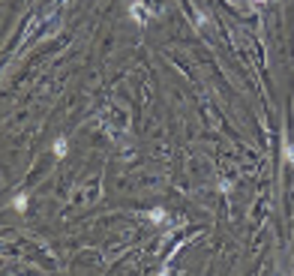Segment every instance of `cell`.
Returning <instances> with one entry per match:
<instances>
[{
    "instance_id": "4",
    "label": "cell",
    "mask_w": 294,
    "mask_h": 276,
    "mask_svg": "<svg viewBox=\"0 0 294 276\" xmlns=\"http://www.w3.org/2000/svg\"><path fill=\"white\" fill-rule=\"evenodd\" d=\"M162 216H165V210H162V207H156V210L150 213V219H162Z\"/></svg>"
},
{
    "instance_id": "3",
    "label": "cell",
    "mask_w": 294,
    "mask_h": 276,
    "mask_svg": "<svg viewBox=\"0 0 294 276\" xmlns=\"http://www.w3.org/2000/svg\"><path fill=\"white\" fill-rule=\"evenodd\" d=\"M282 162L294 168V144H291L288 138H282Z\"/></svg>"
},
{
    "instance_id": "1",
    "label": "cell",
    "mask_w": 294,
    "mask_h": 276,
    "mask_svg": "<svg viewBox=\"0 0 294 276\" xmlns=\"http://www.w3.org/2000/svg\"><path fill=\"white\" fill-rule=\"evenodd\" d=\"M9 207H12L15 213H27V207H30V195H27V192H18L12 201H9Z\"/></svg>"
},
{
    "instance_id": "5",
    "label": "cell",
    "mask_w": 294,
    "mask_h": 276,
    "mask_svg": "<svg viewBox=\"0 0 294 276\" xmlns=\"http://www.w3.org/2000/svg\"><path fill=\"white\" fill-rule=\"evenodd\" d=\"M252 3H264V0H252Z\"/></svg>"
},
{
    "instance_id": "2",
    "label": "cell",
    "mask_w": 294,
    "mask_h": 276,
    "mask_svg": "<svg viewBox=\"0 0 294 276\" xmlns=\"http://www.w3.org/2000/svg\"><path fill=\"white\" fill-rule=\"evenodd\" d=\"M51 153H54V159H66V153H69V144H66V138L60 135L54 144H51Z\"/></svg>"
}]
</instances>
